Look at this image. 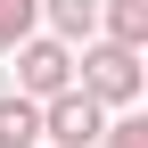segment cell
I'll use <instances>...</instances> for the list:
<instances>
[{"label": "cell", "instance_id": "obj_1", "mask_svg": "<svg viewBox=\"0 0 148 148\" xmlns=\"http://www.w3.org/2000/svg\"><path fill=\"white\" fill-rule=\"evenodd\" d=\"M74 90H90L107 115H115V107H132V99H140V49L82 41V58H74Z\"/></svg>", "mask_w": 148, "mask_h": 148}, {"label": "cell", "instance_id": "obj_2", "mask_svg": "<svg viewBox=\"0 0 148 148\" xmlns=\"http://www.w3.org/2000/svg\"><path fill=\"white\" fill-rule=\"evenodd\" d=\"M8 58H16V99H33V107L58 99V90L74 82V49H66V41H49V33H25Z\"/></svg>", "mask_w": 148, "mask_h": 148}, {"label": "cell", "instance_id": "obj_3", "mask_svg": "<svg viewBox=\"0 0 148 148\" xmlns=\"http://www.w3.org/2000/svg\"><path fill=\"white\" fill-rule=\"evenodd\" d=\"M99 132H107V107L90 99V90L66 82L58 99H41V140H49V148H90Z\"/></svg>", "mask_w": 148, "mask_h": 148}, {"label": "cell", "instance_id": "obj_4", "mask_svg": "<svg viewBox=\"0 0 148 148\" xmlns=\"http://www.w3.org/2000/svg\"><path fill=\"white\" fill-rule=\"evenodd\" d=\"M41 8V25H49V41H66V49H82V41H99V0H33Z\"/></svg>", "mask_w": 148, "mask_h": 148}, {"label": "cell", "instance_id": "obj_5", "mask_svg": "<svg viewBox=\"0 0 148 148\" xmlns=\"http://www.w3.org/2000/svg\"><path fill=\"white\" fill-rule=\"evenodd\" d=\"M99 41L148 49V0H99Z\"/></svg>", "mask_w": 148, "mask_h": 148}, {"label": "cell", "instance_id": "obj_6", "mask_svg": "<svg viewBox=\"0 0 148 148\" xmlns=\"http://www.w3.org/2000/svg\"><path fill=\"white\" fill-rule=\"evenodd\" d=\"M0 148H41V107L33 99H0Z\"/></svg>", "mask_w": 148, "mask_h": 148}, {"label": "cell", "instance_id": "obj_7", "mask_svg": "<svg viewBox=\"0 0 148 148\" xmlns=\"http://www.w3.org/2000/svg\"><path fill=\"white\" fill-rule=\"evenodd\" d=\"M33 25H41V8H33V0H0V58H8Z\"/></svg>", "mask_w": 148, "mask_h": 148}, {"label": "cell", "instance_id": "obj_8", "mask_svg": "<svg viewBox=\"0 0 148 148\" xmlns=\"http://www.w3.org/2000/svg\"><path fill=\"white\" fill-rule=\"evenodd\" d=\"M99 140H107V148H148V115H115Z\"/></svg>", "mask_w": 148, "mask_h": 148}, {"label": "cell", "instance_id": "obj_9", "mask_svg": "<svg viewBox=\"0 0 148 148\" xmlns=\"http://www.w3.org/2000/svg\"><path fill=\"white\" fill-rule=\"evenodd\" d=\"M41 148H49V140H41Z\"/></svg>", "mask_w": 148, "mask_h": 148}]
</instances>
